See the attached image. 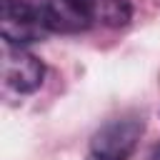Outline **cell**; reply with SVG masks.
Masks as SVG:
<instances>
[{"label": "cell", "instance_id": "3957f363", "mask_svg": "<svg viewBox=\"0 0 160 160\" xmlns=\"http://www.w3.org/2000/svg\"><path fill=\"white\" fill-rule=\"evenodd\" d=\"M32 5L38 20L50 32L75 35V32H85L92 22L90 12L80 0H35Z\"/></svg>", "mask_w": 160, "mask_h": 160}, {"label": "cell", "instance_id": "6da1fadb", "mask_svg": "<svg viewBox=\"0 0 160 160\" xmlns=\"http://www.w3.org/2000/svg\"><path fill=\"white\" fill-rule=\"evenodd\" d=\"M142 130H145V125L140 118L110 120L92 135L90 152L95 160H128L135 152Z\"/></svg>", "mask_w": 160, "mask_h": 160}, {"label": "cell", "instance_id": "8992f818", "mask_svg": "<svg viewBox=\"0 0 160 160\" xmlns=\"http://www.w3.org/2000/svg\"><path fill=\"white\" fill-rule=\"evenodd\" d=\"M148 160H160V142L152 145V150L148 152Z\"/></svg>", "mask_w": 160, "mask_h": 160}, {"label": "cell", "instance_id": "7a4b0ae2", "mask_svg": "<svg viewBox=\"0 0 160 160\" xmlns=\"http://www.w3.org/2000/svg\"><path fill=\"white\" fill-rule=\"evenodd\" d=\"M42 22L38 20L35 5H28L22 0H2L0 10V32L8 45H28L38 42L42 38Z\"/></svg>", "mask_w": 160, "mask_h": 160}, {"label": "cell", "instance_id": "277c9868", "mask_svg": "<svg viewBox=\"0 0 160 160\" xmlns=\"http://www.w3.org/2000/svg\"><path fill=\"white\" fill-rule=\"evenodd\" d=\"M2 78L15 92H35L42 85L45 65L32 52L5 42V50H2Z\"/></svg>", "mask_w": 160, "mask_h": 160}, {"label": "cell", "instance_id": "5b68a950", "mask_svg": "<svg viewBox=\"0 0 160 160\" xmlns=\"http://www.w3.org/2000/svg\"><path fill=\"white\" fill-rule=\"evenodd\" d=\"M92 20L102 22L105 28H125L132 20L130 0H80Z\"/></svg>", "mask_w": 160, "mask_h": 160}]
</instances>
